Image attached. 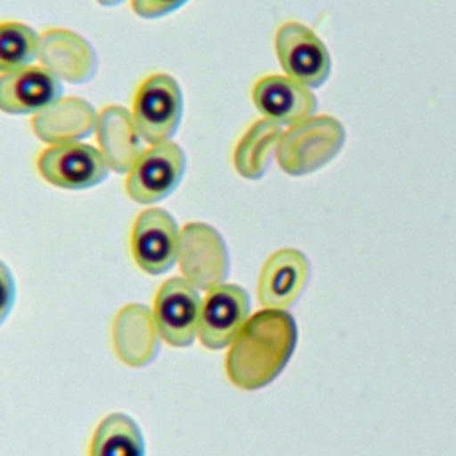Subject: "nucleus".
<instances>
[{
    "mask_svg": "<svg viewBox=\"0 0 456 456\" xmlns=\"http://www.w3.org/2000/svg\"><path fill=\"white\" fill-rule=\"evenodd\" d=\"M296 342L297 326L287 310H258L230 344L224 362L228 379L242 390L264 388L281 374Z\"/></svg>",
    "mask_w": 456,
    "mask_h": 456,
    "instance_id": "nucleus-1",
    "label": "nucleus"
},
{
    "mask_svg": "<svg viewBox=\"0 0 456 456\" xmlns=\"http://www.w3.org/2000/svg\"><path fill=\"white\" fill-rule=\"evenodd\" d=\"M346 141L344 125L328 114H314L281 132L276 160L290 176L310 175L331 162Z\"/></svg>",
    "mask_w": 456,
    "mask_h": 456,
    "instance_id": "nucleus-2",
    "label": "nucleus"
},
{
    "mask_svg": "<svg viewBox=\"0 0 456 456\" xmlns=\"http://www.w3.org/2000/svg\"><path fill=\"white\" fill-rule=\"evenodd\" d=\"M182 112V89L171 75L153 73L139 84L132 102V119L144 142L171 141L180 126Z\"/></svg>",
    "mask_w": 456,
    "mask_h": 456,
    "instance_id": "nucleus-3",
    "label": "nucleus"
},
{
    "mask_svg": "<svg viewBox=\"0 0 456 456\" xmlns=\"http://www.w3.org/2000/svg\"><path fill=\"white\" fill-rule=\"evenodd\" d=\"M185 166V153L176 142L150 144L126 173V194L141 205L162 201L180 185Z\"/></svg>",
    "mask_w": 456,
    "mask_h": 456,
    "instance_id": "nucleus-4",
    "label": "nucleus"
},
{
    "mask_svg": "<svg viewBox=\"0 0 456 456\" xmlns=\"http://www.w3.org/2000/svg\"><path fill=\"white\" fill-rule=\"evenodd\" d=\"M37 171L50 185L84 191L102 183L110 167L100 148L80 141L48 144L37 157Z\"/></svg>",
    "mask_w": 456,
    "mask_h": 456,
    "instance_id": "nucleus-5",
    "label": "nucleus"
},
{
    "mask_svg": "<svg viewBox=\"0 0 456 456\" xmlns=\"http://www.w3.org/2000/svg\"><path fill=\"white\" fill-rule=\"evenodd\" d=\"M274 52L287 77L315 89L331 71V55L322 39L299 21H285L274 34Z\"/></svg>",
    "mask_w": 456,
    "mask_h": 456,
    "instance_id": "nucleus-6",
    "label": "nucleus"
},
{
    "mask_svg": "<svg viewBox=\"0 0 456 456\" xmlns=\"http://www.w3.org/2000/svg\"><path fill=\"white\" fill-rule=\"evenodd\" d=\"M178 265L183 278L196 289L210 290L224 283L230 271L224 239L207 223H187L180 233Z\"/></svg>",
    "mask_w": 456,
    "mask_h": 456,
    "instance_id": "nucleus-7",
    "label": "nucleus"
},
{
    "mask_svg": "<svg viewBox=\"0 0 456 456\" xmlns=\"http://www.w3.org/2000/svg\"><path fill=\"white\" fill-rule=\"evenodd\" d=\"M180 233L182 228L167 210H142L135 217L130 233V251L135 265L151 276L169 271L178 262Z\"/></svg>",
    "mask_w": 456,
    "mask_h": 456,
    "instance_id": "nucleus-8",
    "label": "nucleus"
},
{
    "mask_svg": "<svg viewBox=\"0 0 456 456\" xmlns=\"http://www.w3.org/2000/svg\"><path fill=\"white\" fill-rule=\"evenodd\" d=\"M201 297L183 276L166 280L153 301V319L160 338L173 347H187L198 337Z\"/></svg>",
    "mask_w": 456,
    "mask_h": 456,
    "instance_id": "nucleus-9",
    "label": "nucleus"
},
{
    "mask_svg": "<svg viewBox=\"0 0 456 456\" xmlns=\"http://www.w3.org/2000/svg\"><path fill=\"white\" fill-rule=\"evenodd\" d=\"M249 294L237 283H219L201 299L198 338L203 347H228L249 319Z\"/></svg>",
    "mask_w": 456,
    "mask_h": 456,
    "instance_id": "nucleus-10",
    "label": "nucleus"
},
{
    "mask_svg": "<svg viewBox=\"0 0 456 456\" xmlns=\"http://www.w3.org/2000/svg\"><path fill=\"white\" fill-rule=\"evenodd\" d=\"M61 98V78L43 64L0 73V110L5 114H39Z\"/></svg>",
    "mask_w": 456,
    "mask_h": 456,
    "instance_id": "nucleus-11",
    "label": "nucleus"
},
{
    "mask_svg": "<svg viewBox=\"0 0 456 456\" xmlns=\"http://www.w3.org/2000/svg\"><path fill=\"white\" fill-rule=\"evenodd\" d=\"M310 276V262L306 255L296 248H281L267 256L262 265L256 296L264 308H290Z\"/></svg>",
    "mask_w": 456,
    "mask_h": 456,
    "instance_id": "nucleus-12",
    "label": "nucleus"
},
{
    "mask_svg": "<svg viewBox=\"0 0 456 456\" xmlns=\"http://www.w3.org/2000/svg\"><path fill=\"white\" fill-rule=\"evenodd\" d=\"M251 100L262 118L278 125H294L315 114L314 91L287 75H264L251 91Z\"/></svg>",
    "mask_w": 456,
    "mask_h": 456,
    "instance_id": "nucleus-13",
    "label": "nucleus"
},
{
    "mask_svg": "<svg viewBox=\"0 0 456 456\" xmlns=\"http://www.w3.org/2000/svg\"><path fill=\"white\" fill-rule=\"evenodd\" d=\"M153 310L144 305L123 306L112 322V346L128 367H144L155 360L160 347Z\"/></svg>",
    "mask_w": 456,
    "mask_h": 456,
    "instance_id": "nucleus-14",
    "label": "nucleus"
},
{
    "mask_svg": "<svg viewBox=\"0 0 456 456\" xmlns=\"http://www.w3.org/2000/svg\"><path fill=\"white\" fill-rule=\"evenodd\" d=\"M39 61L61 80L87 82L96 69V57L91 45L78 34L66 28H52L41 34Z\"/></svg>",
    "mask_w": 456,
    "mask_h": 456,
    "instance_id": "nucleus-15",
    "label": "nucleus"
},
{
    "mask_svg": "<svg viewBox=\"0 0 456 456\" xmlns=\"http://www.w3.org/2000/svg\"><path fill=\"white\" fill-rule=\"evenodd\" d=\"M96 135L100 151L110 171L128 173L144 151V141L134 125L132 112L123 107L110 105L98 114Z\"/></svg>",
    "mask_w": 456,
    "mask_h": 456,
    "instance_id": "nucleus-16",
    "label": "nucleus"
},
{
    "mask_svg": "<svg viewBox=\"0 0 456 456\" xmlns=\"http://www.w3.org/2000/svg\"><path fill=\"white\" fill-rule=\"evenodd\" d=\"M98 114L82 98H61L32 119L34 132L48 144L80 141L96 132Z\"/></svg>",
    "mask_w": 456,
    "mask_h": 456,
    "instance_id": "nucleus-17",
    "label": "nucleus"
},
{
    "mask_svg": "<svg viewBox=\"0 0 456 456\" xmlns=\"http://www.w3.org/2000/svg\"><path fill=\"white\" fill-rule=\"evenodd\" d=\"M281 132V125L265 118L251 123L233 150L235 171L248 180L262 178L269 169L273 157H276Z\"/></svg>",
    "mask_w": 456,
    "mask_h": 456,
    "instance_id": "nucleus-18",
    "label": "nucleus"
},
{
    "mask_svg": "<svg viewBox=\"0 0 456 456\" xmlns=\"http://www.w3.org/2000/svg\"><path fill=\"white\" fill-rule=\"evenodd\" d=\"M89 456H146L139 424L126 413H109L93 433Z\"/></svg>",
    "mask_w": 456,
    "mask_h": 456,
    "instance_id": "nucleus-19",
    "label": "nucleus"
},
{
    "mask_svg": "<svg viewBox=\"0 0 456 456\" xmlns=\"http://www.w3.org/2000/svg\"><path fill=\"white\" fill-rule=\"evenodd\" d=\"M41 36L21 21H0V73L16 71L39 61Z\"/></svg>",
    "mask_w": 456,
    "mask_h": 456,
    "instance_id": "nucleus-20",
    "label": "nucleus"
},
{
    "mask_svg": "<svg viewBox=\"0 0 456 456\" xmlns=\"http://www.w3.org/2000/svg\"><path fill=\"white\" fill-rule=\"evenodd\" d=\"M187 0H130L132 11L146 20L162 18L180 9Z\"/></svg>",
    "mask_w": 456,
    "mask_h": 456,
    "instance_id": "nucleus-21",
    "label": "nucleus"
},
{
    "mask_svg": "<svg viewBox=\"0 0 456 456\" xmlns=\"http://www.w3.org/2000/svg\"><path fill=\"white\" fill-rule=\"evenodd\" d=\"M16 301V281L5 262L0 260V326L9 317Z\"/></svg>",
    "mask_w": 456,
    "mask_h": 456,
    "instance_id": "nucleus-22",
    "label": "nucleus"
},
{
    "mask_svg": "<svg viewBox=\"0 0 456 456\" xmlns=\"http://www.w3.org/2000/svg\"><path fill=\"white\" fill-rule=\"evenodd\" d=\"M100 5H107V7H110V5H119V4H123V2H126V0H96Z\"/></svg>",
    "mask_w": 456,
    "mask_h": 456,
    "instance_id": "nucleus-23",
    "label": "nucleus"
}]
</instances>
